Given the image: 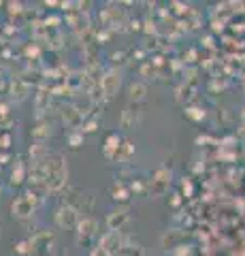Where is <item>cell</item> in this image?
I'll return each mask as SVG.
<instances>
[{
    "mask_svg": "<svg viewBox=\"0 0 245 256\" xmlns=\"http://www.w3.org/2000/svg\"><path fill=\"white\" fill-rule=\"evenodd\" d=\"M68 180V169L64 162V156L62 154H53L47 156L45 160V188L51 192H60L66 186Z\"/></svg>",
    "mask_w": 245,
    "mask_h": 256,
    "instance_id": "6da1fadb",
    "label": "cell"
},
{
    "mask_svg": "<svg viewBox=\"0 0 245 256\" xmlns=\"http://www.w3.org/2000/svg\"><path fill=\"white\" fill-rule=\"evenodd\" d=\"M36 194L34 192H28V194H21L17 196L13 201L11 205V214H13V218H17V220H28V218H32L34 212H36Z\"/></svg>",
    "mask_w": 245,
    "mask_h": 256,
    "instance_id": "7a4b0ae2",
    "label": "cell"
},
{
    "mask_svg": "<svg viewBox=\"0 0 245 256\" xmlns=\"http://www.w3.org/2000/svg\"><path fill=\"white\" fill-rule=\"evenodd\" d=\"M79 222H81L79 210H75L73 205H62L56 212V224L60 228H77Z\"/></svg>",
    "mask_w": 245,
    "mask_h": 256,
    "instance_id": "3957f363",
    "label": "cell"
},
{
    "mask_svg": "<svg viewBox=\"0 0 245 256\" xmlns=\"http://www.w3.org/2000/svg\"><path fill=\"white\" fill-rule=\"evenodd\" d=\"M124 237H122V233L120 230H107L105 235L100 237V248L102 250H107L109 254H120L122 252V248H124Z\"/></svg>",
    "mask_w": 245,
    "mask_h": 256,
    "instance_id": "277c9868",
    "label": "cell"
},
{
    "mask_svg": "<svg viewBox=\"0 0 245 256\" xmlns=\"http://www.w3.org/2000/svg\"><path fill=\"white\" fill-rule=\"evenodd\" d=\"M98 230V222L94 218H83L81 222L77 224V242L79 244H88L92 237H96Z\"/></svg>",
    "mask_w": 245,
    "mask_h": 256,
    "instance_id": "5b68a950",
    "label": "cell"
},
{
    "mask_svg": "<svg viewBox=\"0 0 245 256\" xmlns=\"http://www.w3.org/2000/svg\"><path fill=\"white\" fill-rule=\"evenodd\" d=\"M120 84H122L120 73H117V70H109V73L100 79V90L107 98H111V96H115L117 90H120Z\"/></svg>",
    "mask_w": 245,
    "mask_h": 256,
    "instance_id": "8992f818",
    "label": "cell"
},
{
    "mask_svg": "<svg viewBox=\"0 0 245 256\" xmlns=\"http://www.w3.org/2000/svg\"><path fill=\"white\" fill-rule=\"evenodd\" d=\"M128 222V212L126 210H115L107 216V226L109 230H122V226Z\"/></svg>",
    "mask_w": 245,
    "mask_h": 256,
    "instance_id": "52a82bcc",
    "label": "cell"
},
{
    "mask_svg": "<svg viewBox=\"0 0 245 256\" xmlns=\"http://www.w3.org/2000/svg\"><path fill=\"white\" fill-rule=\"evenodd\" d=\"M145 92H147V88L143 84H130V88H128L130 100H143L145 98Z\"/></svg>",
    "mask_w": 245,
    "mask_h": 256,
    "instance_id": "ba28073f",
    "label": "cell"
},
{
    "mask_svg": "<svg viewBox=\"0 0 245 256\" xmlns=\"http://www.w3.org/2000/svg\"><path fill=\"white\" fill-rule=\"evenodd\" d=\"M32 248H34L32 242H21V244H17V248H15V252L17 254H30L32 252Z\"/></svg>",
    "mask_w": 245,
    "mask_h": 256,
    "instance_id": "9c48e42d",
    "label": "cell"
},
{
    "mask_svg": "<svg viewBox=\"0 0 245 256\" xmlns=\"http://www.w3.org/2000/svg\"><path fill=\"white\" fill-rule=\"evenodd\" d=\"M23 182V164H17V171H13V184Z\"/></svg>",
    "mask_w": 245,
    "mask_h": 256,
    "instance_id": "30bf717a",
    "label": "cell"
},
{
    "mask_svg": "<svg viewBox=\"0 0 245 256\" xmlns=\"http://www.w3.org/2000/svg\"><path fill=\"white\" fill-rule=\"evenodd\" d=\"M90 256H113V254H109L107 250H102V248L98 246V248H94V250L90 252Z\"/></svg>",
    "mask_w": 245,
    "mask_h": 256,
    "instance_id": "8fae6325",
    "label": "cell"
}]
</instances>
